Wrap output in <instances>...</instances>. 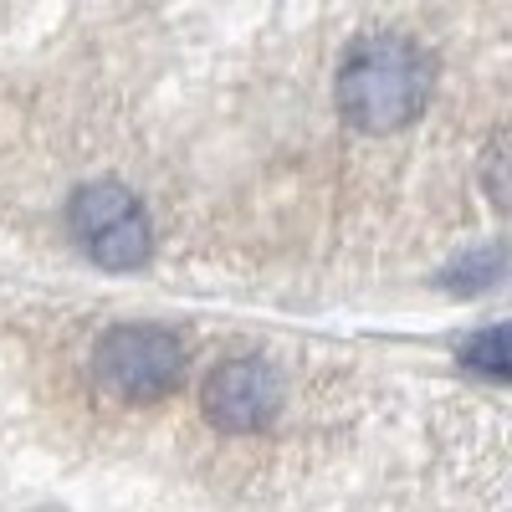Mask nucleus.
<instances>
[{
	"instance_id": "nucleus-5",
	"label": "nucleus",
	"mask_w": 512,
	"mask_h": 512,
	"mask_svg": "<svg viewBox=\"0 0 512 512\" xmlns=\"http://www.w3.org/2000/svg\"><path fill=\"white\" fill-rule=\"evenodd\" d=\"M461 359L472 364V369H482V374H492V379H502L507 374V333L492 323V328H482L472 344L461 349Z\"/></svg>"
},
{
	"instance_id": "nucleus-4",
	"label": "nucleus",
	"mask_w": 512,
	"mask_h": 512,
	"mask_svg": "<svg viewBox=\"0 0 512 512\" xmlns=\"http://www.w3.org/2000/svg\"><path fill=\"white\" fill-rule=\"evenodd\" d=\"M205 415L210 425H221L231 436H251V431H267L277 405H282V379L267 359H226L216 364V374L205 379Z\"/></svg>"
},
{
	"instance_id": "nucleus-1",
	"label": "nucleus",
	"mask_w": 512,
	"mask_h": 512,
	"mask_svg": "<svg viewBox=\"0 0 512 512\" xmlns=\"http://www.w3.org/2000/svg\"><path fill=\"white\" fill-rule=\"evenodd\" d=\"M431 98V57L405 36H364L338 67V108L364 134H395Z\"/></svg>"
},
{
	"instance_id": "nucleus-3",
	"label": "nucleus",
	"mask_w": 512,
	"mask_h": 512,
	"mask_svg": "<svg viewBox=\"0 0 512 512\" xmlns=\"http://www.w3.org/2000/svg\"><path fill=\"white\" fill-rule=\"evenodd\" d=\"M180 374H185V344L175 333H164V328L128 323V328H113L98 344V379H103V390H113L128 405L164 400L180 384Z\"/></svg>"
},
{
	"instance_id": "nucleus-6",
	"label": "nucleus",
	"mask_w": 512,
	"mask_h": 512,
	"mask_svg": "<svg viewBox=\"0 0 512 512\" xmlns=\"http://www.w3.org/2000/svg\"><path fill=\"white\" fill-rule=\"evenodd\" d=\"M487 185H492V200L502 205V139H497L492 154H487Z\"/></svg>"
},
{
	"instance_id": "nucleus-2",
	"label": "nucleus",
	"mask_w": 512,
	"mask_h": 512,
	"mask_svg": "<svg viewBox=\"0 0 512 512\" xmlns=\"http://www.w3.org/2000/svg\"><path fill=\"white\" fill-rule=\"evenodd\" d=\"M67 226L77 236V246L93 256L98 267L108 272H134L144 267V256L154 246L149 236V216L134 190H123L113 180H98V185H82L67 205Z\"/></svg>"
}]
</instances>
